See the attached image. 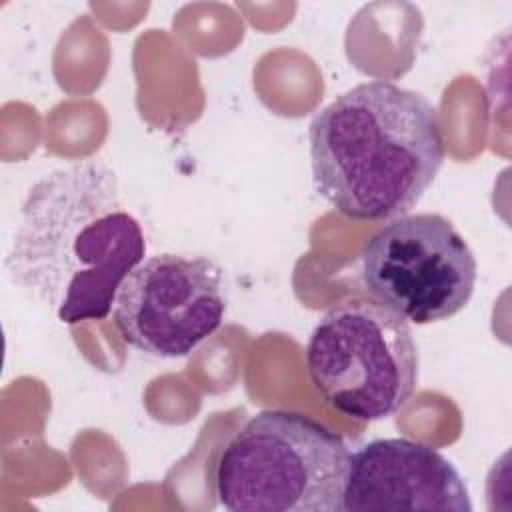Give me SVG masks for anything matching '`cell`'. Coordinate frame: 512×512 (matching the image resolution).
I'll list each match as a JSON object with an SVG mask.
<instances>
[{
  "instance_id": "cell-1",
  "label": "cell",
  "mask_w": 512,
  "mask_h": 512,
  "mask_svg": "<svg viewBox=\"0 0 512 512\" xmlns=\"http://www.w3.org/2000/svg\"><path fill=\"white\" fill-rule=\"evenodd\" d=\"M144 256L142 226L124 208L114 172L82 162L30 188L6 270L60 322L78 324L112 312L120 284Z\"/></svg>"
},
{
  "instance_id": "cell-2",
  "label": "cell",
  "mask_w": 512,
  "mask_h": 512,
  "mask_svg": "<svg viewBox=\"0 0 512 512\" xmlns=\"http://www.w3.org/2000/svg\"><path fill=\"white\" fill-rule=\"evenodd\" d=\"M318 194L352 220L406 216L446 158L440 118L420 92L388 80L356 84L308 126Z\"/></svg>"
},
{
  "instance_id": "cell-3",
  "label": "cell",
  "mask_w": 512,
  "mask_h": 512,
  "mask_svg": "<svg viewBox=\"0 0 512 512\" xmlns=\"http://www.w3.org/2000/svg\"><path fill=\"white\" fill-rule=\"evenodd\" d=\"M348 460L344 438L318 420L262 410L220 450L214 490L234 512H342Z\"/></svg>"
},
{
  "instance_id": "cell-4",
  "label": "cell",
  "mask_w": 512,
  "mask_h": 512,
  "mask_svg": "<svg viewBox=\"0 0 512 512\" xmlns=\"http://www.w3.org/2000/svg\"><path fill=\"white\" fill-rule=\"evenodd\" d=\"M306 368L324 402L358 422L396 414L418 386V346L406 318L376 298L334 304L314 326Z\"/></svg>"
},
{
  "instance_id": "cell-5",
  "label": "cell",
  "mask_w": 512,
  "mask_h": 512,
  "mask_svg": "<svg viewBox=\"0 0 512 512\" xmlns=\"http://www.w3.org/2000/svg\"><path fill=\"white\" fill-rule=\"evenodd\" d=\"M362 282L414 324L458 314L472 298L478 264L462 234L440 214H406L374 232L360 254Z\"/></svg>"
},
{
  "instance_id": "cell-6",
  "label": "cell",
  "mask_w": 512,
  "mask_h": 512,
  "mask_svg": "<svg viewBox=\"0 0 512 512\" xmlns=\"http://www.w3.org/2000/svg\"><path fill=\"white\" fill-rule=\"evenodd\" d=\"M222 268L206 256L156 254L120 284L112 322L132 348L156 358H182L224 322Z\"/></svg>"
},
{
  "instance_id": "cell-7",
  "label": "cell",
  "mask_w": 512,
  "mask_h": 512,
  "mask_svg": "<svg viewBox=\"0 0 512 512\" xmlns=\"http://www.w3.org/2000/svg\"><path fill=\"white\" fill-rule=\"evenodd\" d=\"M470 512L468 488L438 450L408 438H380L350 454L342 512Z\"/></svg>"
}]
</instances>
